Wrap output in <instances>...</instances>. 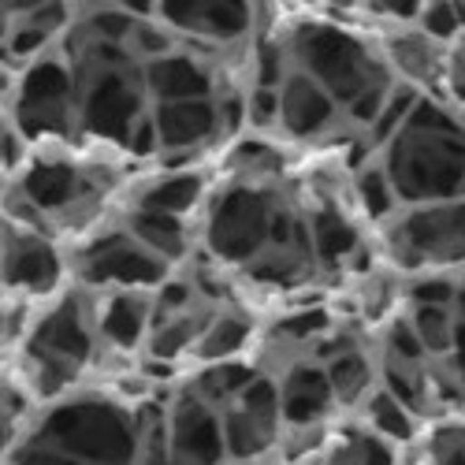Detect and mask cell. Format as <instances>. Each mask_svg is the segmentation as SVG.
Masks as SVG:
<instances>
[{
  "instance_id": "6da1fadb",
  "label": "cell",
  "mask_w": 465,
  "mask_h": 465,
  "mask_svg": "<svg viewBox=\"0 0 465 465\" xmlns=\"http://www.w3.org/2000/svg\"><path fill=\"white\" fill-rule=\"evenodd\" d=\"M145 399L86 383L37 406L12 465H138Z\"/></svg>"
},
{
  "instance_id": "7a4b0ae2",
  "label": "cell",
  "mask_w": 465,
  "mask_h": 465,
  "mask_svg": "<svg viewBox=\"0 0 465 465\" xmlns=\"http://www.w3.org/2000/svg\"><path fill=\"white\" fill-rule=\"evenodd\" d=\"M8 361L37 406L94 383V372L101 369L94 291L67 280L53 298L26 309Z\"/></svg>"
},
{
  "instance_id": "3957f363",
  "label": "cell",
  "mask_w": 465,
  "mask_h": 465,
  "mask_svg": "<svg viewBox=\"0 0 465 465\" xmlns=\"http://www.w3.org/2000/svg\"><path fill=\"white\" fill-rule=\"evenodd\" d=\"M276 30L287 45V60L302 67L309 79H317L346 112V120L369 134L399 86V74L387 64L383 45L321 15L280 19Z\"/></svg>"
},
{
  "instance_id": "277c9868",
  "label": "cell",
  "mask_w": 465,
  "mask_h": 465,
  "mask_svg": "<svg viewBox=\"0 0 465 465\" xmlns=\"http://www.w3.org/2000/svg\"><path fill=\"white\" fill-rule=\"evenodd\" d=\"M372 157L402 205L465 198V120L436 94H420Z\"/></svg>"
},
{
  "instance_id": "5b68a950",
  "label": "cell",
  "mask_w": 465,
  "mask_h": 465,
  "mask_svg": "<svg viewBox=\"0 0 465 465\" xmlns=\"http://www.w3.org/2000/svg\"><path fill=\"white\" fill-rule=\"evenodd\" d=\"M383 253L410 276L454 272L465 264V198L402 205L380 227Z\"/></svg>"
},
{
  "instance_id": "8992f818",
  "label": "cell",
  "mask_w": 465,
  "mask_h": 465,
  "mask_svg": "<svg viewBox=\"0 0 465 465\" xmlns=\"http://www.w3.org/2000/svg\"><path fill=\"white\" fill-rule=\"evenodd\" d=\"M8 115L23 145H60L79 142V115H74V83L60 49H49L30 60L8 94Z\"/></svg>"
},
{
  "instance_id": "52a82bcc",
  "label": "cell",
  "mask_w": 465,
  "mask_h": 465,
  "mask_svg": "<svg viewBox=\"0 0 465 465\" xmlns=\"http://www.w3.org/2000/svg\"><path fill=\"white\" fill-rule=\"evenodd\" d=\"M67 264H71V280L83 283L94 294L157 291L175 272V264H168L149 246H142L124 227V220H112L108 227L94 231L86 242L67 250Z\"/></svg>"
},
{
  "instance_id": "ba28073f",
  "label": "cell",
  "mask_w": 465,
  "mask_h": 465,
  "mask_svg": "<svg viewBox=\"0 0 465 465\" xmlns=\"http://www.w3.org/2000/svg\"><path fill=\"white\" fill-rule=\"evenodd\" d=\"M67 280V250L42 231L8 220L5 250H0V302L26 313L37 302L53 298Z\"/></svg>"
},
{
  "instance_id": "9c48e42d",
  "label": "cell",
  "mask_w": 465,
  "mask_h": 465,
  "mask_svg": "<svg viewBox=\"0 0 465 465\" xmlns=\"http://www.w3.org/2000/svg\"><path fill=\"white\" fill-rule=\"evenodd\" d=\"M223 443L231 465H264L283 443V410H280V380L261 369L235 399L220 406Z\"/></svg>"
},
{
  "instance_id": "30bf717a",
  "label": "cell",
  "mask_w": 465,
  "mask_h": 465,
  "mask_svg": "<svg viewBox=\"0 0 465 465\" xmlns=\"http://www.w3.org/2000/svg\"><path fill=\"white\" fill-rule=\"evenodd\" d=\"M261 8L264 0H157V19L179 42L246 53L261 37Z\"/></svg>"
},
{
  "instance_id": "8fae6325",
  "label": "cell",
  "mask_w": 465,
  "mask_h": 465,
  "mask_svg": "<svg viewBox=\"0 0 465 465\" xmlns=\"http://www.w3.org/2000/svg\"><path fill=\"white\" fill-rule=\"evenodd\" d=\"M164 417H168L172 465H227L220 406L193 391L183 376L164 395Z\"/></svg>"
},
{
  "instance_id": "7c38bea8",
  "label": "cell",
  "mask_w": 465,
  "mask_h": 465,
  "mask_svg": "<svg viewBox=\"0 0 465 465\" xmlns=\"http://www.w3.org/2000/svg\"><path fill=\"white\" fill-rule=\"evenodd\" d=\"M101 361H134L145 351L153 321V291H104L94 294Z\"/></svg>"
},
{
  "instance_id": "4fadbf2b",
  "label": "cell",
  "mask_w": 465,
  "mask_h": 465,
  "mask_svg": "<svg viewBox=\"0 0 465 465\" xmlns=\"http://www.w3.org/2000/svg\"><path fill=\"white\" fill-rule=\"evenodd\" d=\"M280 380V410L287 429H317L328 424L339 399L328 380V369L317 358H294L283 369H276Z\"/></svg>"
},
{
  "instance_id": "5bb4252c",
  "label": "cell",
  "mask_w": 465,
  "mask_h": 465,
  "mask_svg": "<svg viewBox=\"0 0 465 465\" xmlns=\"http://www.w3.org/2000/svg\"><path fill=\"white\" fill-rule=\"evenodd\" d=\"M120 220L142 246H149L153 253L164 257L175 268H183L186 261H193V253H198V227H193V220H186V216L131 202Z\"/></svg>"
},
{
  "instance_id": "9a60e30c",
  "label": "cell",
  "mask_w": 465,
  "mask_h": 465,
  "mask_svg": "<svg viewBox=\"0 0 465 465\" xmlns=\"http://www.w3.org/2000/svg\"><path fill=\"white\" fill-rule=\"evenodd\" d=\"M317 361L328 369V380L335 387L339 406H361L380 387V361H372V354L365 351V346H354L342 335H339L335 351L317 354Z\"/></svg>"
},
{
  "instance_id": "2e32d148",
  "label": "cell",
  "mask_w": 465,
  "mask_h": 465,
  "mask_svg": "<svg viewBox=\"0 0 465 465\" xmlns=\"http://www.w3.org/2000/svg\"><path fill=\"white\" fill-rule=\"evenodd\" d=\"M365 410H361V424L365 429H372L376 436H383V440H391V443H410L413 436H417V424H420V417L402 402V399H395L387 387L380 383L376 391L361 402Z\"/></svg>"
},
{
  "instance_id": "e0dca14e",
  "label": "cell",
  "mask_w": 465,
  "mask_h": 465,
  "mask_svg": "<svg viewBox=\"0 0 465 465\" xmlns=\"http://www.w3.org/2000/svg\"><path fill=\"white\" fill-rule=\"evenodd\" d=\"M406 317L424 346L429 358H450L454 339H458V317L450 305H432V302H410Z\"/></svg>"
},
{
  "instance_id": "ac0fdd59",
  "label": "cell",
  "mask_w": 465,
  "mask_h": 465,
  "mask_svg": "<svg viewBox=\"0 0 465 465\" xmlns=\"http://www.w3.org/2000/svg\"><path fill=\"white\" fill-rule=\"evenodd\" d=\"M424 465H465V420L443 417L424 436Z\"/></svg>"
},
{
  "instance_id": "d6986e66",
  "label": "cell",
  "mask_w": 465,
  "mask_h": 465,
  "mask_svg": "<svg viewBox=\"0 0 465 465\" xmlns=\"http://www.w3.org/2000/svg\"><path fill=\"white\" fill-rule=\"evenodd\" d=\"M23 149H26V145H23V138H19L15 124H12V115H8V104L0 101V190H5V183H8L12 168L19 164Z\"/></svg>"
},
{
  "instance_id": "ffe728a7",
  "label": "cell",
  "mask_w": 465,
  "mask_h": 465,
  "mask_svg": "<svg viewBox=\"0 0 465 465\" xmlns=\"http://www.w3.org/2000/svg\"><path fill=\"white\" fill-rule=\"evenodd\" d=\"M424 5L429 0H365V8L376 15V19H387V23H417Z\"/></svg>"
},
{
  "instance_id": "44dd1931",
  "label": "cell",
  "mask_w": 465,
  "mask_h": 465,
  "mask_svg": "<svg viewBox=\"0 0 465 465\" xmlns=\"http://www.w3.org/2000/svg\"><path fill=\"white\" fill-rule=\"evenodd\" d=\"M450 309H454L458 324H465V283H458V291H454V302H450Z\"/></svg>"
},
{
  "instance_id": "7402d4cb",
  "label": "cell",
  "mask_w": 465,
  "mask_h": 465,
  "mask_svg": "<svg viewBox=\"0 0 465 465\" xmlns=\"http://www.w3.org/2000/svg\"><path fill=\"white\" fill-rule=\"evenodd\" d=\"M227 465H231V461H227Z\"/></svg>"
},
{
  "instance_id": "603a6c76",
  "label": "cell",
  "mask_w": 465,
  "mask_h": 465,
  "mask_svg": "<svg viewBox=\"0 0 465 465\" xmlns=\"http://www.w3.org/2000/svg\"><path fill=\"white\" fill-rule=\"evenodd\" d=\"M264 465H268V461H264Z\"/></svg>"
}]
</instances>
